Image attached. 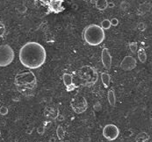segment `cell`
Listing matches in <instances>:
<instances>
[{"instance_id": "cell-1", "label": "cell", "mask_w": 152, "mask_h": 142, "mask_svg": "<svg viewBox=\"0 0 152 142\" xmlns=\"http://www.w3.org/2000/svg\"><path fill=\"white\" fill-rule=\"evenodd\" d=\"M46 59V50L38 42H27L19 50V61L26 68L36 69L45 63Z\"/></svg>"}, {"instance_id": "cell-2", "label": "cell", "mask_w": 152, "mask_h": 142, "mask_svg": "<svg viewBox=\"0 0 152 142\" xmlns=\"http://www.w3.org/2000/svg\"><path fill=\"white\" fill-rule=\"evenodd\" d=\"M14 83L18 91L26 97H32L35 94L37 80L35 75L29 70L18 73L14 79Z\"/></svg>"}, {"instance_id": "cell-3", "label": "cell", "mask_w": 152, "mask_h": 142, "mask_svg": "<svg viewBox=\"0 0 152 142\" xmlns=\"http://www.w3.org/2000/svg\"><path fill=\"white\" fill-rule=\"evenodd\" d=\"M76 77L81 86L90 88L97 82L99 75L94 68L85 65L76 71Z\"/></svg>"}, {"instance_id": "cell-4", "label": "cell", "mask_w": 152, "mask_h": 142, "mask_svg": "<svg viewBox=\"0 0 152 142\" xmlns=\"http://www.w3.org/2000/svg\"><path fill=\"white\" fill-rule=\"evenodd\" d=\"M83 37L85 42L89 45L99 46L104 41L106 34L104 30L99 25L93 24L84 28L83 32Z\"/></svg>"}, {"instance_id": "cell-5", "label": "cell", "mask_w": 152, "mask_h": 142, "mask_svg": "<svg viewBox=\"0 0 152 142\" xmlns=\"http://www.w3.org/2000/svg\"><path fill=\"white\" fill-rule=\"evenodd\" d=\"M14 60V51L9 45H0V67H6Z\"/></svg>"}, {"instance_id": "cell-6", "label": "cell", "mask_w": 152, "mask_h": 142, "mask_svg": "<svg viewBox=\"0 0 152 142\" xmlns=\"http://www.w3.org/2000/svg\"><path fill=\"white\" fill-rule=\"evenodd\" d=\"M70 105H71L72 110L76 113H77V114L84 112L88 108V103L86 99L81 96H77L73 97L70 102Z\"/></svg>"}, {"instance_id": "cell-7", "label": "cell", "mask_w": 152, "mask_h": 142, "mask_svg": "<svg viewBox=\"0 0 152 142\" xmlns=\"http://www.w3.org/2000/svg\"><path fill=\"white\" fill-rule=\"evenodd\" d=\"M120 134V130L119 128L113 124L106 125L103 128V136L107 139V140H114L118 138Z\"/></svg>"}, {"instance_id": "cell-8", "label": "cell", "mask_w": 152, "mask_h": 142, "mask_svg": "<svg viewBox=\"0 0 152 142\" xmlns=\"http://www.w3.org/2000/svg\"><path fill=\"white\" fill-rule=\"evenodd\" d=\"M120 67L121 69L126 70V71L132 70L136 67V60L133 57V56H130V55L125 56L124 59L121 61Z\"/></svg>"}, {"instance_id": "cell-9", "label": "cell", "mask_w": 152, "mask_h": 142, "mask_svg": "<svg viewBox=\"0 0 152 142\" xmlns=\"http://www.w3.org/2000/svg\"><path fill=\"white\" fill-rule=\"evenodd\" d=\"M101 62L105 69H109L112 66V55L108 48H104L101 53Z\"/></svg>"}, {"instance_id": "cell-10", "label": "cell", "mask_w": 152, "mask_h": 142, "mask_svg": "<svg viewBox=\"0 0 152 142\" xmlns=\"http://www.w3.org/2000/svg\"><path fill=\"white\" fill-rule=\"evenodd\" d=\"M48 5V9L50 12H62L64 8L63 7V1H48L46 2Z\"/></svg>"}, {"instance_id": "cell-11", "label": "cell", "mask_w": 152, "mask_h": 142, "mask_svg": "<svg viewBox=\"0 0 152 142\" xmlns=\"http://www.w3.org/2000/svg\"><path fill=\"white\" fill-rule=\"evenodd\" d=\"M101 81L103 85L106 88H108L111 84V76L107 73H102L101 74Z\"/></svg>"}, {"instance_id": "cell-12", "label": "cell", "mask_w": 152, "mask_h": 142, "mask_svg": "<svg viewBox=\"0 0 152 142\" xmlns=\"http://www.w3.org/2000/svg\"><path fill=\"white\" fill-rule=\"evenodd\" d=\"M63 81H64V83L65 84V86L68 87L69 85L73 83V76H72V75L68 74V73H64L63 75Z\"/></svg>"}, {"instance_id": "cell-13", "label": "cell", "mask_w": 152, "mask_h": 142, "mask_svg": "<svg viewBox=\"0 0 152 142\" xmlns=\"http://www.w3.org/2000/svg\"><path fill=\"white\" fill-rule=\"evenodd\" d=\"M107 99L109 102V104L111 106H115L116 104V97H115V93L113 90H110L107 93Z\"/></svg>"}, {"instance_id": "cell-14", "label": "cell", "mask_w": 152, "mask_h": 142, "mask_svg": "<svg viewBox=\"0 0 152 142\" xmlns=\"http://www.w3.org/2000/svg\"><path fill=\"white\" fill-rule=\"evenodd\" d=\"M137 55H138V59L140 60L141 62H145L147 60V54H146V51L142 47L138 50L137 52Z\"/></svg>"}, {"instance_id": "cell-15", "label": "cell", "mask_w": 152, "mask_h": 142, "mask_svg": "<svg viewBox=\"0 0 152 142\" xmlns=\"http://www.w3.org/2000/svg\"><path fill=\"white\" fill-rule=\"evenodd\" d=\"M96 3V8L99 9V11H105L106 8L107 7V1L106 0H98L95 2Z\"/></svg>"}, {"instance_id": "cell-16", "label": "cell", "mask_w": 152, "mask_h": 142, "mask_svg": "<svg viewBox=\"0 0 152 142\" xmlns=\"http://www.w3.org/2000/svg\"><path fill=\"white\" fill-rule=\"evenodd\" d=\"M149 139V135L145 132H142V133H140L136 136L135 141L136 142H148Z\"/></svg>"}, {"instance_id": "cell-17", "label": "cell", "mask_w": 152, "mask_h": 142, "mask_svg": "<svg viewBox=\"0 0 152 142\" xmlns=\"http://www.w3.org/2000/svg\"><path fill=\"white\" fill-rule=\"evenodd\" d=\"M56 135H57V137H58V139L60 140H63L64 139V137H65V131H64L63 126H59L57 127V129H56Z\"/></svg>"}, {"instance_id": "cell-18", "label": "cell", "mask_w": 152, "mask_h": 142, "mask_svg": "<svg viewBox=\"0 0 152 142\" xmlns=\"http://www.w3.org/2000/svg\"><path fill=\"white\" fill-rule=\"evenodd\" d=\"M58 113H55V110L53 108H46L45 110V116L48 117V118H56Z\"/></svg>"}, {"instance_id": "cell-19", "label": "cell", "mask_w": 152, "mask_h": 142, "mask_svg": "<svg viewBox=\"0 0 152 142\" xmlns=\"http://www.w3.org/2000/svg\"><path fill=\"white\" fill-rule=\"evenodd\" d=\"M103 30H108L109 28L111 27V23L109 19H104L101 21L100 25H99Z\"/></svg>"}, {"instance_id": "cell-20", "label": "cell", "mask_w": 152, "mask_h": 142, "mask_svg": "<svg viewBox=\"0 0 152 142\" xmlns=\"http://www.w3.org/2000/svg\"><path fill=\"white\" fill-rule=\"evenodd\" d=\"M0 114L2 116H6L8 114V108L6 107V106H2L0 107Z\"/></svg>"}, {"instance_id": "cell-21", "label": "cell", "mask_w": 152, "mask_h": 142, "mask_svg": "<svg viewBox=\"0 0 152 142\" xmlns=\"http://www.w3.org/2000/svg\"><path fill=\"white\" fill-rule=\"evenodd\" d=\"M5 33H6V27L4 24L0 21V37H3L5 35Z\"/></svg>"}, {"instance_id": "cell-22", "label": "cell", "mask_w": 152, "mask_h": 142, "mask_svg": "<svg viewBox=\"0 0 152 142\" xmlns=\"http://www.w3.org/2000/svg\"><path fill=\"white\" fill-rule=\"evenodd\" d=\"M129 48H130L131 52H133V53L136 52V50H137V43H136V42H132V43H130V44H129Z\"/></svg>"}, {"instance_id": "cell-23", "label": "cell", "mask_w": 152, "mask_h": 142, "mask_svg": "<svg viewBox=\"0 0 152 142\" xmlns=\"http://www.w3.org/2000/svg\"><path fill=\"white\" fill-rule=\"evenodd\" d=\"M67 89V91H74L76 88H77V85L75 84V83H72V84H70V85H69L68 87H66Z\"/></svg>"}, {"instance_id": "cell-24", "label": "cell", "mask_w": 152, "mask_h": 142, "mask_svg": "<svg viewBox=\"0 0 152 142\" xmlns=\"http://www.w3.org/2000/svg\"><path fill=\"white\" fill-rule=\"evenodd\" d=\"M110 23H111V26H112V25H113V26H117L118 24H119V20H118L117 19L113 18V19H112L110 20Z\"/></svg>"}, {"instance_id": "cell-25", "label": "cell", "mask_w": 152, "mask_h": 142, "mask_svg": "<svg viewBox=\"0 0 152 142\" xmlns=\"http://www.w3.org/2000/svg\"><path fill=\"white\" fill-rule=\"evenodd\" d=\"M138 28L141 30V31H143L144 30V28H145V25H143L142 23H141L139 25H138Z\"/></svg>"}, {"instance_id": "cell-26", "label": "cell", "mask_w": 152, "mask_h": 142, "mask_svg": "<svg viewBox=\"0 0 152 142\" xmlns=\"http://www.w3.org/2000/svg\"><path fill=\"white\" fill-rule=\"evenodd\" d=\"M38 132H39L40 134H42V133L44 132V128H43V127H39V128H38Z\"/></svg>"}, {"instance_id": "cell-27", "label": "cell", "mask_w": 152, "mask_h": 142, "mask_svg": "<svg viewBox=\"0 0 152 142\" xmlns=\"http://www.w3.org/2000/svg\"><path fill=\"white\" fill-rule=\"evenodd\" d=\"M114 4L113 3H107V7H113Z\"/></svg>"}, {"instance_id": "cell-28", "label": "cell", "mask_w": 152, "mask_h": 142, "mask_svg": "<svg viewBox=\"0 0 152 142\" xmlns=\"http://www.w3.org/2000/svg\"><path fill=\"white\" fill-rule=\"evenodd\" d=\"M49 142H55V139L54 137L50 138V139H49Z\"/></svg>"}, {"instance_id": "cell-29", "label": "cell", "mask_w": 152, "mask_h": 142, "mask_svg": "<svg viewBox=\"0 0 152 142\" xmlns=\"http://www.w3.org/2000/svg\"><path fill=\"white\" fill-rule=\"evenodd\" d=\"M58 142H64V141H63V140H59Z\"/></svg>"}, {"instance_id": "cell-30", "label": "cell", "mask_w": 152, "mask_h": 142, "mask_svg": "<svg viewBox=\"0 0 152 142\" xmlns=\"http://www.w3.org/2000/svg\"><path fill=\"white\" fill-rule=\"evenodd\" d=\"M0 136H1V131H0Z\"/></svg>"}, {"instance_id": "cell-31", "label": "cell", "mask_w": 152, "mask_h": 142, "mask_svg": "<svg viewBox=\"0 0 152 142\" xmlns=\"http://www.w3.org/2000/svg\"><path fill=\"white\" fill-rule=\"evenodd\" d=\"M40 142H41V141H40Z\"/></svg>"}]
</instances>
